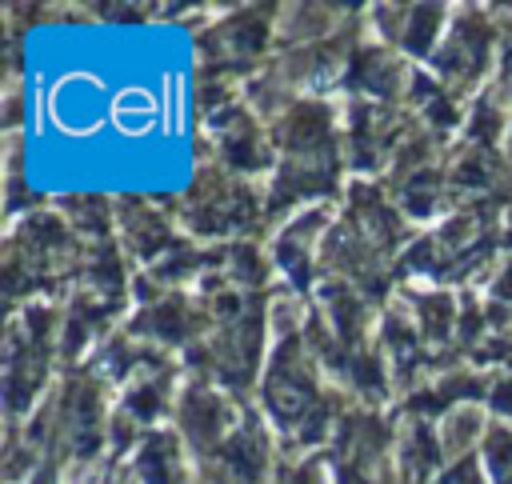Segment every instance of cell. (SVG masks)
Listing matches in <instances>:
<instances>
[{
	"mask_svg": "<svg viewBox=\"0 0 512 484\" xmlns=\"http://www.w3.org/2000/svg\"><path fill=\"white\" fill-rule=\"evenodd\" d=\"M136 472L144 484H184V456L180 444L164 432H152L136 456Z\"/></svg>",
	"mask_w": 512,
	"mask_h": 484,
	"instance_id": "cell-3",
	"label": "cell"
},
{
	"mask_svg": "<svg viewBox=\"0 0 512 484\" xmlns=\"http://www.w3.org/2000/svg\"><path fill=\"white\" fill-rule=\"evenodd\" d=\"M488 468L496 484H512V432L496 428L488 440Z\"/></svg>",
	"mask_w": 512,
	"mask_h": 484,
	"instance_id": "cell-5",
	"label": "cell"
},
{
	"mask_svg": "<svg viewBox=\"0 0 512 484\" xmlns=\"http://www.w3.org/2000/svg\"><path fill=\"white\" fill-rule=\"evenodd\" d=\"M288 484H320V468L316 464H304V468H296L288 476Z\"/></svg>",
	"mask_w": 512,
	"mask_h": 484,
	"instance_id": "cell-7",
	"label": "cell"
},
{
	"mask_svg": "<svg viewBox=\"0 0 512 484\" xmlns=\"http://www.w3.org/2000/svg\"><path fill=\"white\" fill-rule=\"evenodd\" d=\"M324 224V216L320 212H308V216H300V224H288V232L280 236V244H276V260H280V268L288 272H296V276H304V268H308V260H312V240H316V228Z\"/></svg>",
	"mask_w": 512,
	"mask_h": 484,
	"instance_id": "cell-4",
	"label": "cell"
},
{
	"mask_svg": "<svg viewBox=\"0 0 512 484\" xmlns=\"http://www.w3.org/2000/svg\"><path fill=\"white\" fill-rule=\"evenodd\" d=\"M492 292H496L500 300H508V304H512V260H508V264L500 268V276L492 280Z\"/></svg>",
	"mask_w": 512,
	"mask_h": 484,
	"instance_id": "cell-6",
	"label": "cell"
},
{
	"mask_svg": "<svg viewBox=\"0 0 512 484\" xmlns=\"http://www.w3.org/2000/svg\"><path fill=\"white\" fill-rule=\"evenodd\" d=\"M228 404L208 392V388H188L184 400H180V428L188 436V448L196 456H212V448H220L232 432H228Z\"/></svg>",
	"mask_w": 512,
	"mask_h": 484,
	"instance_id": "cell-1",
	"label": "cell"
},
{
	"mask_svg": "<svg viewBox=\"0 0 512 484\" xmlns=\"http://www.w3.org/2000/svg\"><path fill=\"white\" fill-rule=\"evenodd\" d=\"M268 468V448H264V436L256 432V424L248 420L240 432H232L216 460H212V480L216 484H260Z\"/></svg>",
	"mask_w": 512,
	"mask_h": 484,
	"instance_id": "cell-2",
	"label": "cell"
}]
</instances>
